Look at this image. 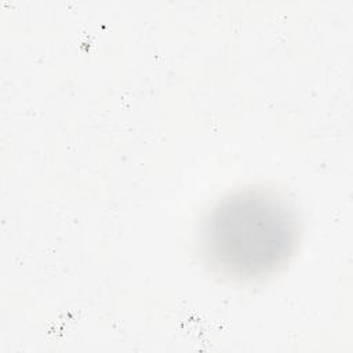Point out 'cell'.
<instances>
[{"label": "cell", "instance_id": "1", "mask_svg": "<svg viewBox=\"0 0 353 353\" xmlns=\"http://www.w3.org/2000/svg\"><path fill=\"white\" fill-rule=\"evenodd\" d=\"M298 240L295 211L280 194L245 189L219 201L204 221L203 254L223 276L252 280L281 266Z\"/></svg>", "mask_w": 353, "mask_h": 353}]
</instances>
